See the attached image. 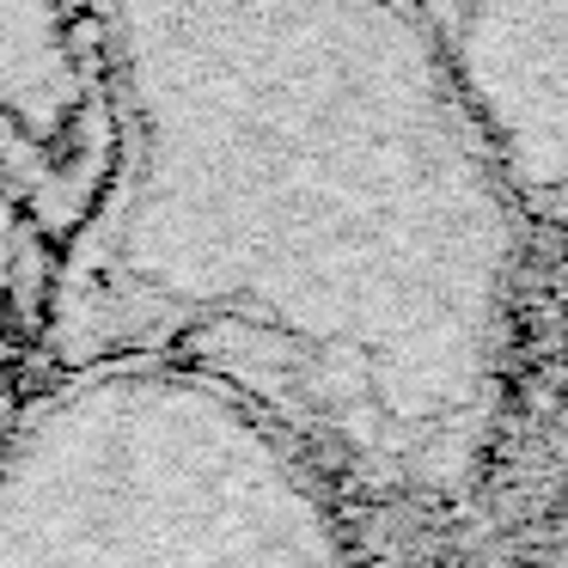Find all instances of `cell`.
Masks as SVG:
<instances>
[{
  "label": "cell",
  "instance_id": "1",
  "mask_svg": "<svg viewBox=\"0 0 568 568\" xmlns=\"http://www.w3.org/2000/svg\"><path fill=\"white\" fill-rule=\"evenodd\" d=\"M116 153L38 367L165 355L336 495L446 501L501 416L519 190L416 0H99Z\"/></svg>",
  "mask_w": 568,
  "mask_h": 568
},
{
  "label": "cell",
  "instance_id": "2",
  "mask_svg": "<svg viewBox=\"0 0 568 568\" xmlns=\"http://www.w3.org/2000/svg\"><path fill=\"white\" fill-rule=\"evenodd\" d=\"M348 514L239 385L165 355L43 367L0 422V562H336Z\"/></svg>",
  "mask_w": 568,
  "mask_h": 568
},
{
  "label": "cell",
  "instance_id": "3",
  "mask_svg": "<svg viewBox=\"0 0 568 568\" xmlns=\"http://www.w3.org/2000/svg\"><path fill=\"white\" fill-rule=\"evenodd\" d=\"M111 153L116 99L99 0H0V336L26 379Z\"/></svg>",
  "mask_w": 568,
  "mask_h": 568
},
{
  "label": "cell",
  "instance_id": "4",
  "mask_svg": "<svg viewBox=\"0 0 568 568\" xmlns=\"http://www.w3.org/2000/svg\"><path fill=\"white\" fill-rule=\"evenodd\" d=\"M519 196L568 184V0H416Z\"/></svg>",
  "mask_w": 568,
  "mask_h": 568
},
{
  "label": "cell",
  "instance_id": "5",
  "mask_svg": "<svg viewBox=\"0 0 568 568\" xmlns=\"http://www.w3.org/2000/svg\"><path fill=\"white\" fill-rule=\"evenodd\" d=\"M19 385H26V367H19V355L7 348V336H0V422H7V409H13Z\"/></svg>",
  "mask_w": 568,
  "mask_h": 568
}]
</instances>
